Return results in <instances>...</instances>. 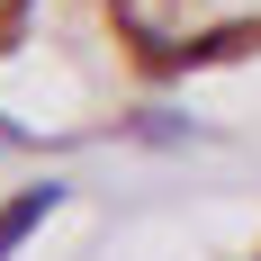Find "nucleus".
Instances as JSON below:
<instances>
[{
	"label": "nucleus",
	"mask_w": 261,
	"mask_h": 261,
	"mask_svg": "<svg viewBox=\"0 0 261 261\" xmlns=\"http://www.w3.org/2000/svg\"><path fill=\"white\" fill-rule=\"evenodd\" d=\"M54 207H63V180H27L18 198H9V207H0V261H18V243L36 234V225H45Z\"/></svg>",
	"instance_id": "obj_1"
},
{
	"label": "nucleus",
	"mask_w": 261,
	"mask_h": 261,
	"mask_svg": "<svg viewBox=\"0 0 261 261\" xmlns=\"http://www.w3.org/2000/svg\"><path fill=\"white\" fill-rule=\"evenodd\" d=\"M135 144H162V153H171V144H189V135H198V126H189V117H180V108H135Z\"/></svg>",
	"instance_id": "obj_2"
}]
</instances>
